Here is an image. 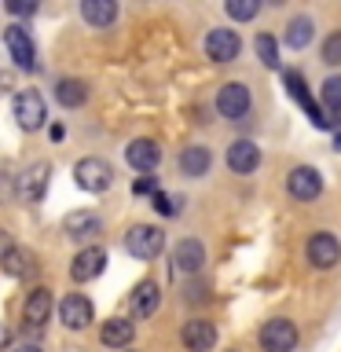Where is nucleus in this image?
<instances>
[{"label":"nucleus","instance_id":"423d86ee","mask_svg":"<svg viewBox=\"0 0 341 352\" xmlns=\"http://www.w3.org/2000/svg\"><path fill=\"white\" fill-rule=\"evenodd\" d=\"M4 48H8V59H15V66L22 74H33L37 70V48H33V37L26 26H8L4 30Z\"/></svg>","mask_w":341,"mask_h":352},{"label":"nucleus","instance_id":"f257e3e1","mask_svg":"<svg viewBox=\"0 0 341 352\" xmlns=\"http://www.w3.org/2000/svg\"><path fill=\"white\" fill-rule=\"evenodd\" d=\"M165 250V231L154 224H132L125 231V253L136 261H154Z\"/></svg>","mask_w":341,"mask_h":352},{"label":"nucleus","instance_id":"a878e982","mask_svg":"<svg viewBox=\"0 0 341 352\" xmlns=\"http://www.w3.org/2000/svg\"><path fill=\"white\" fill-rule=\"evenodd\" d=\"M316 37V22L308 19V15H294L290 22H286V48H294V52H305L308 44H312Z\"/></svg>","mask_w":341,"mask_h":352},{"label":"nucleus","instance_id":"b1692460","mask_svg":"<svg viewBox=\"0 0 341 352\" xmlns=\"http://www.w3.org/2000/svg\"><path fill=\"white\" fill-rule=\"evenodd\" d=\"M81 19L92 30H107L118 22V4L114 0H81Z\"/></svg>","mask_w":341,"mask_h":352},{"label":"nucleus","instance_id":"7ed1b4c3","mask_svg":"<svg viewBox=\"0 0 341 352\" xmlns=\"http://www.w3.org/2000/svg\"><path fill=\"white\" fill-rule=\"evenodd\" d=\"M11 110H15V121L22 132H37L48 121V103H44V96L37 88H22L15 96V103H11Z\"/></svg>","mask_w":341,"mask_h":352},{"label":"nucleus","instance_id":"ddd939ff","mask_svg":"<svg viewBox=\"0 0 341 352\" xmlns=\"http://www.w3.org/2000/svg\"><path fill=\"white\" fill-rule=\"evenodd\" d=\"M129 308H132V316H136V319H154V312L162 308V286L154 279L136 283V286H132V294H129Z\"/></svg>","mask_w":341,"mask_h":352},{"label":"nucleus","instance_id":"cd10ccee","mask_svg":"<svg viewBox=\"0 0 341 352\" xmlns=\"http://www.w3.org/2000/svg\"><path fill=\"white\" fill-rule=\"evenodd\" d=\"M319 99H323V118L327 114H341V77H327L323 88H319Z\"/></svg>","mask_w":341,"mask_h":352},{"label":"nucleus","instance_id":"4c0bfd02","mask_svg":"<svg viewBox=\"0 0 341 352\" xmlns=\"http://www.w3.org/2000/svg\"><path fill=\"white\" fill-rule=\"evenodd\" d=\"M334 151H341V132H338V136H334Z\"/></svg>","mask_w":341,"mask_h":352},{"label":"nucleus","instance_id":"1a4fd4ad","mask_svg":"<svg viewBox=\"0 0 341 352\" xmlns=\"http://www.w3.org/2000/svg\"><path fill=\"white\" fill-rule=\"evenodd\" d=\"M286 191H290L294 202H316L323 195V176L312 165H294L290 176H286Z\"/></svg>","mask_w":341,"mask_h":352},{"label":"nucleus","instance_id":"c756f323","mask_svg":"<svg viewBox=\"0 0 341 352\" xmlns=\"http://www.w3.org/2000/svg\"><path fill=\"white\" fill-rule=\"evenodd\" d=\"M323 63L341 66V30H330V37L323 41Z\"/></svg>","mask_w":341,"mask_h":352},{"label":"nucleus","instance_id":"2eb2a0df","mask_svg":"<svg viewBox=\"0 0 341 352\" xmlns=\"http://www.w3.org/2000/svg\"><path fill=\"white\" fill-rule=\"evenodd\" d=\"M206 264V246L198 239H180L173 250V268L176 275H198Z\"/></svg>","mask_w":341,"mask_h":352},{"label":"nucleus","instance_id":"6e6552de","mask_svg":"<svg viewBox=\"0 0 341 352\" xmlns=\"http://www.w3.org/2000/svg\"><path fill=\"white\" fill-rule=\"evenodd\" d=\"M283 81H286V92H290V99L294 103H301L305 110H308V118H312V125L316 129H330V121L334 118H323V110H319V103L312 99V92H308V81H305V74L301 70H283Z\"/></svg>","mask_w":341,"mask_h":352},{"label":"nucleus","instance_id":"39448f33","mask_svg":"<svg viewBox=\"0 0 341 352\" xmlns=\"http://www.w3.org/2000/svg\"><path fill=\"white\" fill-rule=\"evenodd\" d=\"M308 264L319 272H330L341 264V239L334 235V231H312V239H308Z\"/></svg>","mask_w":341,"mask_h":352},{"label":"nucleus","instance_id":"9d476101","mask_svg":"<svg viewBox=\"0 0 341 352\" xmlns=\"http://www.w3.org/2000/svg\"><path fill=\"white\" fill-rule=\"evenodd\" d=\"M239 52H242V41H239L235 30L213 26V30L206 33V55H209L213 63H235Z\"/></svg>","mask_w":341,"mask_h":352},{"label":"nucleus","instance_id":"2f4dec72","mask_svg":"<svg viewBox=\"0 0 341 352\" xmlns=\"http://www.w3.org/2000/svg\"><path fill=\"white\" fill-rule=\"evenodd\" d=\"M180 297H184V301H191V305H202V301H209V290H206L202 283H195V286H187Z\"/></svg>","mask_w":341,"mask_h":352},{"label":"nucleus","instance_id":"4be33fe9","mask_svg":"<svg viewBox=\"0 0 341 352\" xmlns=\"http://www.w3.org/2000/svg\"><path fill=\"white\" fill-rule=\"evenodd\" d=\"M0 268H4V275H11V279H30V275L37 272V257H33V250L15 242V246L0 257Z\"/></svg>","mask_w":341,"mask_h":352},{"label":"nucleus","instance_id":"a211bd4d","mask_svg":"<svg viewBox=\"0 0 341 352\" xmlns=\"http://www.w3.org/2000/svg\"><path fill=\"white\" fill-rule=\"evenodd\" d=\"M261 165V147L253 140H231L228 147V169L235 176H250Z\"/></svg>","mask_w":341,"mask_h":352},{"label":"nucleus","instance_id":"473e14b6","mask_svg":"<svg viewBox=\"0 0 341 352\" xmlns=\"http://www.w3.org/2000/svg\"><path fill=\"white\" fill-rule=\"evenodd\" d=\"M154 191H162L154 176H143V180H136V195H154Z\"/></svg>","mask_w":341,"mask_h":352},{"label":"nucleus","instance_id":"7c9ffc66","mask_svg":"<svg viewBox=\"0 0 341 352\" xmlns=\"http://www.w3.org/2000/svg\"><path fill=\"white\" fill-rule=\"evenodd\" d=\"M151 202H154V209H158L162 217H176V206H180L173 195H165V191H154V195H151Z\"/></svg>","mask_w":341,"mask_h":352},{"label":"nucleus","instance_id":"20e7f679","mask_svg":"<svg viewBox=\"0 0 341 352\" xmlns=\"http://www.w3.org/2000/svg\"><path fill=\"white\" fill-rule=\"evenodd\" d=\"M250 107H253V92H250L246 81L220 85V92H217V114L224 118V121H242V118L250 114Z\"/></svg>","mask_w":341,"mask_h":352},{"label":"nucleus","instance_id":"e433bc0d","mask_svg":"<svg viewBox=\"0 0 341 352\" xmlns=\"http://www.w3.org/2000/svg\"><path fill=\"white\" fill-rule=\"evenodd\" d=\"M15 352H41L37 345H22V349H15Z\"/></svg>","mask_w":341,"mask_h":352},{"label":"nucleus","instance_id":"9b49d317","mask_svg":"<svg viewBox=\"0 0 341 352\" xmlns=\"http://www.w3.org/2000/svg\"><path fill=\"white\" fill-rule=\"evenodd\" d=\"M59 319H63L66 330H88L96 319V308L85 294H66L59 301Z\"/></svg>","mask_w":341,"mask_h":352},{"label":"nucleus","instance_id":"412c9836","mask_svg":"<svg viewBox=\"0 0 341 352\" xmlns=\"http://www.w3.org/2000/svg\"><path fill=\"white\" fill-rule=\"evenodd\" d=\"M176 165H180V173L187 180H202L209 173V165H213V154H209V147H202V143H187L180 151V158H176Z\"/></svg>","mask_w":341,"mask_h":352},{"label":"nucleus","instance_id":"aec40b11","mask_svg":"<svg viewBox=\"0 0 341 352\" xmlns=\"http://www.w3.org/2000/svg\"><path fill=\"white\" fill-rule=\"evenodd\" d=\"M125 162L136 173H154L162 165V147L154 140H132L129 147H125Z\"/></svg>","mask_w":341,"mask_h":352},{"label":"nucleus","instance_id":"f03ea898","mask_svg":"<svg viewBox=\"0 0 341 352\" xmlns=\"http://www.w3.org/2000/svg\"><path fill=\"white\" fill-rule=\"evenodd\" d=\"M74 180L88 195H103V191H110V184H114V169H110L107 158H96L92 154V158H81L74 165Z\"/></svg>","mask_w":341,"mask_h":352},{"label":"nucleus","instance_id":"dca6fc26","mask_svg":"<svg viewBox=\"0 0 341 352\" xmlns=\"http://www.w3.org/2000/svg\"><path fill=\"white\" fill-rule=\"evenodd\" d=\"M180 341L187 352H213L217 345V327L209 319H187L180 330Z\"/></svg>","mask_w":341,"mask_h":352},{"label":"nucleus","instance_id":"0eeeda50","mask_svg":"<svg viewBox=\"0 0 341 352\" xmlns=\"http://www.w3.org/2000/svg\"><path fill=\"white\" fill-rule=\"evenodd\" d=\"M261 349L264 352H294L297 341H301V334H297V323H290V319H268V323L261 327Z\"/></svg>","mask_w":341,"mask_h":352},{"label":"nucleus","instance_id":"6ab92c4d","mask_svg":"<svg viewBox=\"0 0 341 352\" xmlns=\"http://www.w3.org/2000/svg\"><path fill=\"white\" fill-rule=\"evenodd\" d=\"M52 290L48 286H33V290L26 294V301H22V319H26L30 327H44L48 323V316H52Z\"/></svg>","mask_w":341,"mask_h":352},{"label":"nucleus","instance_id":"393cba45","mask_svg":"<svg viewBox=\"0 0 341 352\" xmlns=\"http://www.w3.org/2000/svg\"><path fill=\"white\" fill-rule=\"evenodd\" d=\"M55 99H59V107L77 110V107L88 103V85L81 77H59V81H55Z\"/></svg>","mask_w":341,"mask_h":352},{"label":"nucleus","instance_id":"bb28decb","mask_svg":"<svg viewBox=\"0 0 341 352\" xmlns=\"http://www.w3.org/2000/svg\"><path fill=\"white\" fill-rule=\"evenodd\" d=\"M253 52H257V59L268 66V70H279V41H275L272 33H257Z\"/></svg>","mask_w":341,"mask_h":352},{"label":"nucleus","instance_id":"f3484780","mask_svg":"<svg viewBox=\"0 0 341 352\" xmlns=\"http://www.w3.org/2000/svg\"><path fill=\"white\" fill-rule=\"evenodd\" d=\"M103 268H107V250L103 246H85L70 264V279L74 283H92Z\"/></svg>","mask_w":341,"mask_h":352},{"label":"nucleus","instance_id":"5701e85b","mask_svg":"<svg viewBox=\"0 0 341 352\" xmlns=\"http://www.w3.org/2000/svg\"><path fill=\"white\" fill-rule=\"evenodd\" d=\"M132 338H136V327H132V319H125V316L107 319L103 330H99V341H103L107 349H129Z\"/></svg>","mask_w":341,"mask_h":352},{"label":"nucleus","instance_id":"f8f14e48","mask_svg":"<svg viewBox=\"0 0 341 352\" xmlns=\"http://www.w3.org/2000/svg\"><path fill=\"white\" fill-rule=\"evenodd\" d=\"M48 176H52V165L48 162H33V165H26L22 169V176H19V198L22 202H41L44 198V191H48Z\"/></svg>","mask_w":341,"mask_h":352},{"label":"nucleus","instance_id":"f704fd0d","mask_svg":"<svg viewBox=\"0 0 341 352\" xmlns=\"http://www.w3.org/2000/svg\"><path fill=\"white\" fill-rule=\"evenodd\" d=\"M11 246H15V239H11V231H4V228H0V257H4V253H8Z\"/></svg>","mask_w":341,"mask_h":352},{"label":"nucleus","instance_id":"c9c22d12","mask_svg":"<svg viewBox=\"0 0 341 352\" xmlns=\"http://www.w3.org/2000/svg\"><path fill=\"white\" fill-rule=\"evenodd\" d=\"M8 341H11V330H8L4 323H0V345H8Z\"/></svg>","mask_w":341,"mask_h":352},{"label":"nucleus","instance_id":"4468645a","mask_svg":"<svg viewBox=\"0 0 341 352\" xmlns=\"http://www.w3.org/2000/svg\"><path fill=\"white\" fill-rule=\"evenodd\" d=\"M63 231H66V239H74V242H88L103 231V220H99L92 209H74V213L63 217Z\"/></svg>","mask_w":341,"mask_h":352},{"label":"nucleus","instance_id":"c85d7f7f","mask_svg":"<svg viewBox=\"0 0 341 352\" xmlns=\"http://www.w3.org/2000/svg\"><path fill=\"white\" fill-rule=\"evenodd\" d=\"M228 15L235 19V22H250V19H257L261 15V4L257 0H228Z\"/></svg>","mask_w":341,"mask_h":352},{"label":"nucleus","instance_id":"72a5a7b5","mask_svg":"<svg viewBox=\"0 0 341 352\" xmlns=\"http://www.w3.org/2000/svg\"><path fill=\"white\" fill-rule=\"evenodd\" d=\"M8 11L19 19H26V15H37V4H8Z\"/></svg>","mask_w":341,"mask_h":352}]
</instances>
